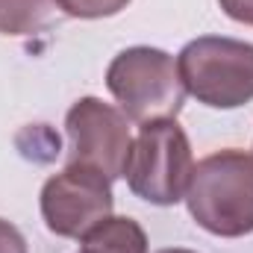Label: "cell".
I'll return each mask as SVG.
<instances>
[{
	"label": "cell",
	"mask_w": 253,
	"mask_h": 253,
	"mask_svg": "<svg viewBox=\"0 0 253 253\" xmlns=\"http://www.w3.org/2000/svg\"><path fill=\"white\" fill-rule=\"evenodd\" d=\"M186 206L197 227L221 239L253 233V153L239 147L200 159L191 171Z\"/></svg>",
	"instance_id": "6da1fadb"
},
{
	"label": "cell",
	"mask_w": 253,
	"mask_h": 253,
	"mask_svg": "<svg viewBox=\"0 0 253 253\" xmlns=\"http://www.w3.org/2000/svg\"><path fill=\"white\" fill-rule=\"evenodd\" d=\"M177 71L186 94L209 109H239L253 100L251 42L200 36L180 50Z\"/></svg>",
	"instance_id": "7a4b0ae2"
},
{
	"label": "cell",
	"mask_w": 253,
	"mask_h": 253,
	"mask_svg": "<svg viewBox=\"0 0 253 253\" xmlns=\"http://www.w3.org/2000/svg\"><path fill=\"white\" fill-rule=\"evenodd\" d=\"M106 88L118 100L126 121L177 118L186 103V88L171 53L159 47H126L106 68Z\"/></svg>",
	"instance_id": "3957f363"
},
{
	"label": "cell",
	"mask_w": 253,
	"mask_h": 253,
	"mask_svg": "<svg viewBox=\"0 0 253 253\" xmlns=\"http://www.w3.org/2000/svg\"><path fill=\"white\" fill-rule=\"evenodd\" d=\"M194 156L177 118H156L138 126L126 162V186L153 206H174L186 197Z\"/></svg>",
	"instance_id": "277c9868"
},
{
	"label": "cell",
	"mask_w": 253,
	"mask_h": 253,
	"mask_svg": "<svg viewBox=\"0 0 253 253\" xmlns=\"http://www.w3.org/2000/svg\"><path fill=\"white\" fill-rule=\"evenodd\" d=\"M68 165H88L100 171L106 180H118L126 174L132 135L126 115L100 97H80L68 115Z\"/></svg>",
	"instance_id": "5b68a950"
},
{
	"label": "cell",
	"mask_w": 253,
	"mask_h": 253,
	"mask_svg": "<svg viewBox=\"0 0 253 253\" xmlns=\"http://www.w3.org/2000/svg\"><path fill=\"white\" fill-rule=\"evenodd\" d=\"M42 218L53 236L83 239L94 224L112 215V180L88 165H68L42 186Z\"/></svg>",
	"instance_id": "8992f818"
},
{
	"label": "cell",
	"mask_w": 253,
	"mask_h": 253,
	"mask_svg": "<svg viewBox=\"0 0 253 253\" xmlns=\"http://www.w3.org/2000/svg\"><path fill=\"white\" fill-rule=\"evenodd\" d=\"M80 245V253H147V233L132 218L109 215L94 224Z\"/></svg>",
	"instance_id": "52a82bcc"
},
{
	"label": "cell",
	"mask_w": 253,
	"mask_h": 253,
	"mask_svg": "<svg viewBox=\"0 0 253 253\" xmlns=\"http://www.w3.org/2000/svg\"><path fill=\"white\" fill-rule=\"evenodd\" d=\"M56 0H0V33L33 36L53 18Z\"/></svg>",
	"instance_id": "ba28073f"
},
{
	"label": "cell",
	"mask_w": 253,
	"mask_h": 253,
	"mask_svg": "<svg viewBox=\"0 0 253 253\" xmlns=\"http://www.w3.org/2000/svg\"><path fill=\"white\" fill-rule=\"evenodd\" d=\"M56 6L62 9L65 15H71V18L94 21V18H112V15H118L121 9L129 6V0H56Z\"/></svg>",
	"instance_id": "9c48e42d"
},
{
	"label": "cell",
	"mask_w": 253,
	"mask_h": 253,
	"mask_svg": "<svg viewBox=\"0 0 253 253\" xmlns=\"http://www.w3.org/2000/svg\"><path fill=\"white\" fill-rule=\"evenodd\" d=\"M0 253H30L27 251V239L21 236V230L9 221L0 218Z\"/></svg>",
	"instance_id": "30bf717a"
},
{
	"label": "cell",
	"mask_w": 253,
	"mask_h": 253,
	"mask_svg": "<svg viewBox=\"0 0 253 253\" xmlns=\"http://www.w3.org/2000/svg\"><path fill=\"white\" fill-rule=\"evenodd\" d=\"M218 3H221V9H224L227 18L253 27V0H218Z\"/></svg>",
	"instance_id": "8fae6325"
},
{
	"label": "cell",
	"mask_w": 253,
	"mask_h": 253,
	"mask_svg": "<svg viewBox=\"0 0 253 253\" xmlns=\"http://www.w3.org/2000/svg\"><path fill=\"white\" fill-rule=\"evenodd\" d=\"M156 253H197V251H186V248H165V251H156Z\"/></svg>",
	"instance_id": "7c38bea8"
}]
</instances>
